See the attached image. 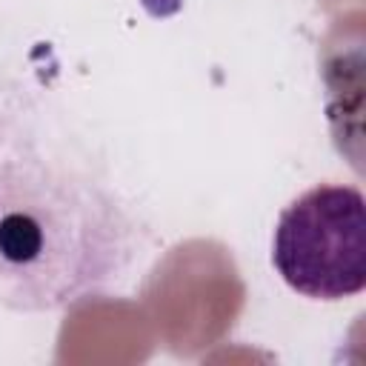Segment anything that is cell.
Returning a JSON list of instances; mask_svg holds the SVG:
<instances>
[{"mask_svg": "<svg viewBox=\"0 0 366 366\" xmlns=\"http://www.w3.org/2000/svg\"><path fill=\"white\" fill-rule=\"evenodd\" d=\"M137 226L86 152L34 106H0V303L51 312L106 292Z\"/></svg>", "mask_w": 366, "mask_h": 366, "instance_id": "obj_1", "label": "cell"}, {"mask_svg": "<svg viewBox=\"0 0 366 366\" xmlns=\"http://www.w3.org/2000/svg\"><path fill=\"white\" fill-rule=\"evenodd\" d=\"M272 263L289 289L343 300L366 286V214L355 186H315L277 220Z\"/></svg>", "mask_w": 366, "mask_h": 366, "instance_id": "obj_2", "label": "cell"}]
</instances>
